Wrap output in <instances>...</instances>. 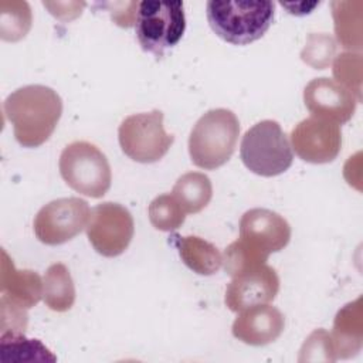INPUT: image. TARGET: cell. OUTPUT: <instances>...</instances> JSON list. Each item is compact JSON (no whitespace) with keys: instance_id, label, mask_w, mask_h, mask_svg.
<instances>
[{"instance_id":"obj_15","label":"cell","mask_w":363,"mask_h":363,"mask_svg":"<svg viewBox=\"0 0 363 363\" xmlns=\"http://www.w3.org/2000/svg\"><path fill=\"white\" fill-rule=\"evenodd\" d=\"M1 301L30 309L43 298V281L31 269H17L4 250H1L0 272Z\"/></svg>"},{"instance_id":"obj_6","label":"cell","mask_w":363,"mask_h":363,"mask_svg":"<svg viewBox=\"0 0 363 363\" xmlns=\"http://www.w3.org/2000/svg\"><path fill=\"white\" fill-rule=\"evenodd\" d=\"M135 30L143 51L163 57L186 31L183 1H140Z\"/></svg>"},{"instance_id":"obj_27","label":"cell","mask_w":363,"mask_h":363,"mask_svg":"<svg viewBox=\"0 0 363 363\" xmlns=\"http://www.w3.org/2000/svg\"><path fill=\"white\" fill-rule=\"evenodd\" d=\"M28 323L27 309L0 299V336L24 335Z\"/></svg>"},{"instance_id":"obj_28","label":"cell","mask_w":363,"mask_h":363,"mask_svg":"<svg viewBox=\"0 0 363 363\" xmlns=\"http://www.w3.org/2000/svg\"><path fill=\"white\" fill-rule=\"evenodd\" d=\"M109 6H112L109 13H111V17L115 24H118L119 27H125V28L135 26L136 17H138V9H139L138 1L136 3L135 1L109 3Z\"/></svg>"},{"instance_id":"obj_5","label":"cell","mask_w":363,"mask_h":363,"mask_svg":"<svg viewBox=\"0 0 363 363\" xmlns=\"http://www.w3.org/2000/svg\"><path fill=\"white\" fill-rule=\"evenodd\" d=\"M58 167L64 182L79 194L99 199L111 187L109 162L94 143L77 140L65 146Z\"/></svg>"},{"instance_id":"obj_18","label":"cell","mask_w":363,"mask_h":363,"mask_svg":"<svg viewBox=\"0 0 363 363\" xmlns=\"http://www.w3.org/2000/svg\"><path fill=\"white\" fill-rule=\"evenodd\" d=\"M43 299L55 312L69 311L75 301V286L69 269L62 262L50 265L43 279Z\"/></svg>"},{"instance_id":"obj_13","label":"cell","mask_w":363,"mask_h":363,"mask_svg":"<svg viewBox=\"0 0 363 363\" xmlns=\"http://www.w3.org/2000/svg\"><path fill=\"white\" fill-rule=\"evenodd\" d=\"M303 102L312 116L343 125L352 119L357 99L333 79L315 78L303 89Z\"/></svg>"},{"instance_id":"obj_14","label":"cell","mask_w":363,"mask_h":363,"mask_svg":"<svg viewBox=\"0 0 363 363\" xmlns=\"http://www.w3.org/2000/svg\"><path fill=\"white\" fill-rule=\"evenodd\" d=\"M285 328V318L279 309L268 303L250 306L235 318L233 336L245 345L265 346L275 342Z\"/></svg>"},{"instance_id":"obj_22","label":"cell","mask_w":363,"mask_h":363,"mask_svg":"<svg viewBox=\"0 0 363 363\" xmlns=\"http://www.w3.org/2000/svg\"><path fill=\"white\" fill-rule=\"evenodd\" d=\"M33 14L27 1L0 3V37L4 41H18L27 35L31 28Z\"/></svg>"},{"instance_id":"obj_12","label":"cell","mask_w":363,"mask_h":363,"mask_svg":"<svg viewBox=\"0 0 363 363\" xmlns=\"http://www.w3.org/2000/svg\"><path fill=\"white\" fill-rule=\"evenodd\" d=\"M279 291L277 271L267 265L245 269L233 277L225 289L224 302L231 312H241L250 306L269 303Z\"/></svg>"},{"instance_id":"obj_10","label":"cell","mask_w":363,"mask_h":363,"mask_svg":"<svg viewBox=\"0 0 363 363\" xmlns=\"http://www.w3.org/2000/svg\"><path fill=\"white\" fill-rule=\"evenodd\" d=\"M247 248L262 259L284 250L291 240V225L278 213L268 208H251L240 220V238Z\"/></svg>"},{"instance_id":"obj_24","label":"cell","mask_w":363,"mask_h":363,"mask_svg":"<svg viewBox=\"0 0 363 363\" xmlns=\"http://www.w3.org/2000/svg\"><path fill=\"white\" fill-rule=\"evenodd\" d=\"M333 77L337 84L362 101V55L359 52H342L335 58Z\"/></svg>"},{"instance_id":"obj_16","label":"cell","mask_w":363,"mask_h":363,"mask_svg":"<svg viewBox=\"0 0 363 363\" xmlns=\"http://www.w3.org/2000/svg\"><path fill=\"white\" fill-rule=\"evenodd\" d=\"M362 296L346 303L335 316L330 333L336 359H349L359 353L363 345Z\"/></svg>"},{"instance_id":"obj_17","label":"cell","mask_w":363,"mask_h":363,"mask_svg":"<svg viewBox=\"0 0 363 363\" xmlns=\"http://www.w3.org/2000/svg\"><path fill=\"white\" fill-rule=\"evenodd\" d=\"M182 261L199 275H213L223 265V255L218 248L197 235H173Z\"/></svg>"},{"instance_id":"obj_26","label":"cell","mask_w":363,"mask_h":363,"mask_svg":"<svg viewBox=\"0 0 363 363\" xmlns=\"http://www.w3.org/2000/svg\"><path fill=\"white\" fill-rule=\"evenodd\" d=\"M299 362H335L336 354L333 350L330 333L325 329L313 330L301 347Z\"/></svg>"},{"instance_id":"obj_23","label":"cell","mask_w":363,"mask_h":363,"mask_svg":"<svg viewBox=\"0 0 363 363\" xmlns=\"http://www.w3.org/2000/svg\"><path fill=\"white\" fill-rule=\"evenodd\" d=\"M150 224L160 231L179 228L186 218V213L173 194H160L152 200L147 208Z\"/></svg>"},{"instance_id":"obj_4","label":"cell","mask_w":363,"mask_h":363,"mask_svg":"<svg viewBox=\"0 0 363 363\" xmlns=\"http://www.w3.org/2000/svg\"><path fill=\"white\" fill-rule=\"evenodd\" d=\"M240 156L248 170L264 177L284 173L294 160L292 147L285 132L272 119L261 121L244 133Z\"/></svg>"},{"instance_id":"obj_25","label":"cell","mask_w":363,"mask_h":363,"mask_svg":"<svg viewBox=\"0 0 363 363\" xmlns=\"http://www.w3.org/2000/svg\"><path fill=\"white\" fill-rule=\"evenodd\" d=\"M336 54L335 40L325 33L309 34L306 44L301 52V58L315 69H325L330 65Z\"/></svg>"},{"instance_id":"obj_7","label":"cell","mask_w":363,"mask_h":363,"mask_svg":"<svg viewBox=\"0 0 363 363\" xmlns=\"http://www.w3.org/2000/svg\"><path fill=\"white\" fill-rule=\"evenodd\" d=\"M118 140L129 159L139 163H155L169 152L174 136L163 128V112L153 109L126 116L119 125Z\"/></svg>"},{"instance_id":"obj_2","label":"cell","mask_w":363,"mask_h":363,"mask_svg":"<svg viewBox=\"0 0 363 363\" xmlns=\"http://www.w3.org/2000/svg\"><path fill=\"white\" fill-rule=\"evenodd\" d=\"M272 1H216L206 6L207 21L213 31L234 45H247L261 38L274 20Z\"/></svg>"},{"instance_id":"obj_3","label":"cell","mask_w":363,"mask_h":363,"mask_svg":"<svg viewBox=\"0 0 363 363\" xmlns=\"http://www.w3.org/2000/svg\"><path fill=\"white\" fill-rule=\"evenodd\" d=\"M238 135L240 122L233 111L225 108L207 111L189 136L191 162L206 170L225 164L235 150Z\"/></svg>"},{"instance_id":"obj_20","label":"cell","mask_w":363,"mask_h":363,"mask_svg":"<svg viewBox=\"0 0 363 363\" xmlns=\"http://www.w3.org/2000/svg\"><path fill=\"white\" fill-rule=\"evenodd\" d=\"M172 194L179 201L184 213L196 214L210 203L213 197V184L207 174L189 172L177 179Z\"/></svg>"},{"instance_id":"obj_21","label":"cell","mask_w":363,"mask_h":363,"mask_svg":"<svg viewBox=\"0 0 363 363\" xmlns=\"http://www.w3.org/2000/svg\"><path fill=\"white\" fill-rule=\"evenodd\" d=\"M1 360L6 362H55L57 357L37 339L24 335L0 336Z\"/></svg>"},{"instance_id":"obj_1","label":"cell","mask_w":363,"mask_h":363,"mask_svg":"<svg viewBox=\"0 0 363 363\" xmlns=\"http://www.w3.org/2000/svg\"><path fill=\"white\" fill-rule=\"evenodd\" d=\"M3 112L13 125L16 140L24 147H37L55 130L62 113V101L50 86L26 85L4 99Z\"/></svg>"},{"instance_id":"obj_11","label":"cell","mask_w":363,"mask_h":363,"mask_svg":"<svg viewBox=\"0 0 363 363\" xmlns=\"http://www.w3.org/2000/svg\"><path fill=\"white\" fill-rule=\"evenodd\" d=\"M291 143L295 153L308 163L322 164L333 162L342 147L339 125L320 119L306 118L291 132Z\"/></svg>"},{"instance_id":"obj_8","label":"cell","mask_w":363,"mask_h":363,"mask_svg":"<svg viewBox=\"0 0 363 363\" xmlns=\"http://www.w3.org/2000/svg\"><path fill=\"white\" fill-rule=\"evenodd\" d=\"M91 210L79 197H65L43 206L33 223L35 237L47 245H60L86 228Z\"/></svg>"},{"instance_id":"obj_9","label":"cell","mask_w":363,"mask_h":363,"mask_svg":"<svg viewBox=\"0 0 363 363\" xmlns=\"http://www.w3.org/2000/svg\"><path fill=\"white\" fill-rule=\"evenodd\" d=\"M133 233V217L119 203L105 201L91 210L86 237L98 254L109 258L121 255L129 247Z\"/></svg>"},{"instance_id":"obj_19","label":"cell","mask_w":363,"mask_h":363,"mask_svg":"<svg viewBox=\"0 0 363 363\" xmlns=\"http://www.w3.org/2000/svg\"><path fill=\"white\" fill-rule=\"evenodd\" d=\"M335 34L342 47L349 50L362 48V9L363 3L356 0L332 1Z\"/></svg>"}]
</instances>
